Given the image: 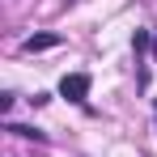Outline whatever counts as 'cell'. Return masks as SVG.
Returning a JSON list of instances; mask_svg holds the SVG:
<instances>
[{"label": "cell", "instance_id": "5b68a950", "mask_svg": "<svg viewBox=\"0 0 157 157\" xmlns=\"http://www.w3.org/2000/svg\"><path fill=\"white\" fill-rule=\"evenodd\" d=\"M153 55H157V38H153Z\"/></svg>", "mask_w": 157, "mask_h": 157}, {"label": "cell", "instance_id": "3957f363", "mask_svg": "<svg viewBox=\"0 0 157 157\" xmlns=\"http://www.w3.org/2000/svg\"><path fill=\"white\" fill-rule=\"evenodd\" d=\"M144 47H149V30H136V34H132V51H136V59L144 55Z\"/></svg>", "mask_w": 157, "mask_h": 157}, {"label": "cell", "instance_id": "7a4b0ae2", "mask_svg": "<svg viewBox=\"0 0 157 157\" xmlns=\"http://www.w3.org/2000/svg\"><path fill=\"white\" fill-rule=\"evenodd\" d=\"M51 47H59V34H30L21 43V51H51Z\"/></svg>", "mask_w": 157, "mask_h": 157}, {"label": "cell", "instance_id": "8992f818", "mask_svg": "<svg viewBox=\"0 0 157 157\" xmlns=\"http://www.w3.org/2000/svg\"><path fill=\"white\" fill-rule=\"evenodd\" d=\"M153 115H157V106H153Z\"/></svg>", "mask_w": 157, "mask_h": 157}, {"label": "cell", "instance_id": "277c9868", "mask_svg": "<svg viewBox=\"0 0 157 157\" xmlns=\"http://www.w3.org/2000/svg\"><path fill=\"white\" fill-rule=\"evenodd\" d=\"M9 132H17V136H26V140H47V132H38V128H17V123H13Z\"/></svg>", "mask_w": 157, "mask_h": 157}, {"label": "cell", "instance_id": "6da1fadb", "mask_svg": "<svg viewBox=\"0 0 157 157\" xmlns=\"http://www.w3.org/2000/svg\"><path fill=\"white\" fill-rule=\"evenodd\" d=\"M59 94H64L68 102H85V98H89V77H85V72H68V77L59 81Z\"/></svg>", "mask_w": 157, "mask_h": 157}]
</instances>
